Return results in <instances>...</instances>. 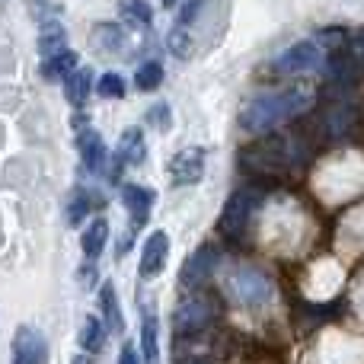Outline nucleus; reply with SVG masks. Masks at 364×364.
<instances>
[{
	"label": "nucleus",
	"instance_id": "32",
	"mask_svg": "<svg viewBox=\"0 0 364 364\" xmlns=\"http://www.w3.org/2000/svg\"><path fill=\"white\" fill-rule=\"evenodd\" d=\"M160 4H164V6H176V0H160Z\"/></svg>",
	"mask_w": 364,
	"mask_h": 364
},
{
	"label": "nucleus",
	"instance_id": "6",
	"mask_svg": "<svg viewBox=\"0 0 364 364\" xmlns=\"http://www.w3.org/2000/svg\"><path fill=\"white\" fill-rule=\"evenodd\" d=\"M323 64H326V55L316 42H294L278 58V70L284 74H310V70H320Z\"/></svg>",
	"mask_w": 364,
	"mask_h": 364
},
{
	"label": "nucleus",
	"instance_id": "8",
	"mask_svg": "<svg viewBox=\"0 0 364 364\" xmlns=\"http://www.w3.org/2000/svg\"><path fill=\"white\" fill-rule=\"evenodd\" d=\"M45 336L32 326H19L13 336V361L10 364H45Z\"/></svg>",
	"mask_w": 364,
	"mask_h": 364
},
{
	"label": "nucleus",
	"instance_id": "24",
	"mask_svg": "<svg viewBox=\"0 0 364 364\" xmlns=\"http://www.w3.org/2000/svg\"><path fill=\"white\" fill-rule=\"evenodd\" d=\"M87 214H90V198L80 192V188H77L74 198L68 201V211H64V220H68V227H77L83 218H87Z\"/></svg>",
	"mask_w": 364,
	"mask_h": 364
},
{
	"label": "nucleus",
	"instance_id": "17",
	"mask_svg": "<svg viewBox=\"0 0 364 364\" xmlns=\"http://www.w3.org/2000/svg\"><path fill=\"white\" fill-rule=\"evenodd\" d=\"M93 42H96V48H100V51H109V55H115V51H122L128 45V36L115 23H100L93 29Z\"/></svg>",
	"mask_w": 364,
	"mask_h": 364
},
{
	"label": "nucleus",
	"instance_id": "26",
	"mask_svg": "<svg viewBox=\"0 0 364 364\" xmlns=\"http://www.w3.org/2000/svg\"><path fill=\"white\" fill-rule=\"evenodd\" d=\"M211 4V0H186V6H182V13H179V19L176 23H182V26H192L195 19L201 16V10Z\"/></svg>",
	"mask_w": 364,
	"mask_h": 364
},
{
	"label": "nucleus",
	"instance_id": "12",
	"mask_svg": "<svg viewBox=\"0 0 364 364\" xmlns=\"http://www.w3.org/2000/svg\"><path fill=\"white\" fill-rule=\"evenodd\" d=\"M77 147H80L83 164H87L93 173H100L102 166H106V144H102V134L100 132H93V128L80 132V138H77Z\"/></svg>",
	"mask_w": 364,
	"mask_h": 364
},
{
	"label": "nucleus",
	"instance_id": "1",
	"mask_svg": "<svg viewBox=\"0 0 364 364\" xmlns=\"http://www.w3.org/2000/svg\"><path fill=\"white\" fill-rule=\"evenodd\" d=\"M314 102H316V93L310 87H288V90H278V93H262L246 102L243 115H240V125L250 134H265L272 128H278L282 122L294 119V115L310 112Z\"/></svg>",
	"mask_w": 364,
	"mask_h": 364
},
{
	"label": "nucleus",
	"instance_id": "25",
	"mask_svg": "<svg viewBox=\"0 0 364 364\" xmlns=\"http://www.w3.org/2000/svg\"><path fill=\"white\" fill-rule=\"evenodd\" d=\"M96 90H100V96H106V100H122V96H125V80H122L119 74H102Z\"/></svg>",
	"mask_w": 364,
	"mask_h": 364
},
{
	"label": "nucleus",
	"instance_id": "10",
	"mask_svg": "<svg viewBox=\"0 0 364 364\" xmlns=\"http://www.w3.org/2000/svg\"><path fill=\"white\" fill-rule=\"evenodd\" d=\"M154 188L147 186H134V182H128V186H122V205L128 208V214H132L134 220H147V214H151L154 208Z\"/></svg>",
	"mask_w": 364,
	"mask_h": 364
},
{
	"label": "nucleus",
	"instance_id": "14",
	"mask_svg": "<svg viewBox=\"0 0 364 364\" xmlns=\"http://www.w3.org/2000/svg\"><path fill=\"white\" fill-rule=\"evenodd\" d=\"M100 307H102V320H106V329L119 333V329L125 326V320H122L119 294H115V284H112V282L100 284Z\"/></svg>",
	"mask_w": 364,
	"mask_h": 364
},
{
	"label": "nucleus",
	"instance_id": "21",
	"mask_svg": "<svg viewBox=\"0 0 364 364\" xmlns=\"http://www.w3.org/2000/svg\"><path fill=\"white\" fill-rule=\"evenodd\" d=\"M102 342H106V323L96 320V316H87L80 329V348L83 352H100Z\"/></svg>",
	"mask_w": 364,
	"mask_h": 364
},
{
	"label": "nucleus",
	"instance_id": "19",
	"mask_svg": "<svg viewBox=\"0 0 364 364\" xmlns=\"http://www.w3.org/2000/svg\"><path fill=\"white\" fill-rule=\"evenodd\" d=\"M141 352H144V364H160L157 320H154V316H144V320H141Z\"/></svg>",
	"mask_w": 364,
	"mask_h": 364
},
{
	"label": "nucleus",
	"instance_id": "3",
	"mask_svg": "<svg viewBox=\"0 0 364 364\" xmlns=\"http://www.w3.org/2000/svg\"><path fill=\"white\" fill-rule=\"evenodd\" d=\"M259 205H262V192H259V188H237V192L227 198L224 211H220V220H218L220 233L230 240L243 237V230L250 227L252 214L259 211Z\"/></svg>",
	"mask_w": 364,
	"mask_h": 364
},
{
	"label": "nucleus",
	"instance_id": "9",
	"mask_svg": "<svg viewBox=\"0 0 364 364\" xmlns=\"http://www.w3.org/2000/svg\"><path fill=\"white\" fill-rule=\"evenodd\" d=\"M166 256H170V237H166L164 230H154L151 237L144 240V250H141V275L157 278Z\"/></svg>",
	"mask_w": 364,
	"mask_h": 364
},
{
	"label": "nucleus",
	"instance_id": "29",
	"mask_svg": "<svg viewBox=\"0 0 364 364\" xmlns=\"http://www.w3.org/2000/svg\"><path fill=\"white\" fill-rule=\"evenodd\" d=\"M355 51H358V58L364 61V29L358 32V38H355Z\"/></svg>",
	"mask_w": 364,
	"mask_h": 364
},
{
	"label": "nucleus",
	"instance_id": "27",
	"mask_svg": "<svg viewBox=\"0 0 364 364\" xmlns=\"http://www.w3.org/2000/svg\"><path fill=\"white\" fill-rule=\"evenodd\" d=\"M151 125H157V128L170 125V106H154L151 109Z\"/></svg>",
	"mask_w": 364,
	"mask_h": 364
},
{
	"label": "nucleus",
	"instance_id": "28",
	"mask_svg": "<svg viewBox=\"0 0 364 364\" xmlns=\"http://www.w3.org/2000/svg\"><path fill=\"white\" fill-rule=\"evenodd\" d=\"M119 364H141L138 361V352H134L132 346H125V348H122V355H119Z\"/></svg>",
	"mask_w": 364,
	"mask_h": 364
},
{
	"label": "nucleus",
	"instance_id": "16",
	"mask_svg": "<svg viewBox=\"0 0 364 364\" xmlns=\"http://www.w3.org/2000/svg\"><path fill=\"white\" fill-rule=\"evenodd\" d=\"M61 51H68V32H64L58 23L42 26V32H38V55H42V61L45 58L61 55Z\"/></svg>",
	"mask_w": 364,
	"mask_h": 364
},
{
	"label": "nucleus",
	"instance_id": "5",
	"mask_svg": "<svg viewBox=\"0 0 364 364\" xmlns=\"http://www.w3.org/2000/svg\"><path fill=\"white\" fill-rule=\"evenodd\" d=\"M214 269H218V250H214L211 243H205V246H198V250H195L186 262H182L179 284H182V288H192V291L201 288V284L214 275Z\"/></svg>",
	"mask_w": 364,
	"mask_h": 364
},
{
	"label": "nucleus",
	"instance_id": "22",
	"mask_svg": "<svg viewBox=\"0 0 364 364\" xmlns=\"http://www.w3.org/2000/svg\"><path fill=\"white\" fill-rule=\"evenodd\" d=\"M134 83H138V90H157L160 83H164V64L144 61L138 68V74H134Z\"/></svg>",
	"mask_w": 364,
	"mask_h": 364
},
{
	"label": "nucleus",
	"instance_id": "11",
	"mask_svg": "<svg viewBox=\"0 0 364 364\" xmlns=\"http://www.w3.org/2000/svg\"><path fill=\"white\" fill-rule=\"evenodd\" d=\"M115 157H119L122 164H128V166L144 164V157H147L144 132H141V128H125L122 138H119V151H115Z\"/></svg>",
	"mask_w": 364,
	"mask_h": 364
},
{
	"label": "nucleus",
	"instance_id": "13",
	"mask_svg": "<svg viewBox=\"0 0 364 364\" xmlns=\"http://www.w3.org/2000/svg\"><path fill=\"white\" fill-rule=\"evenodd\" d=\"M90 90H93V70L90 68H77L74 74L64 80V96H68L70 106H83Z\"/></svg>",
	"mask_w": 364,
	"mask_h": 364
},
{
	"label": "nucleus",
	"instance_id": "7",
	"mask_svg": "<svg viewBox=\"0 0 364 364\" xmlns=\"http://www.w3.org/2000/svg\"><path fill=\"white\" fill-rule=\"evenodd\" d=\"M166 173H170V179L176 182V186H195V182H201V176H205V151H201V147H186V151H179L176 157L170 160Z\"/></svg>",
	"mask_w": 364,
	"mask_h": 364
},
{
	"label": "nucleus",
	"instance_id": "2",
	"mask_svg": "<svg viewBox=\"0 0 364 364\" xmlns=\"http://www.w3.org/2000/svg\"><path fill=\"white\" fill-rule=\"evenodd\" d=\"M227 294H230V301L243 304V307H262V304H269L275 297V284L269 282L265 272L243 265V269H237L227 278Z\"/></svg>",
	"mask_w": 364,
	"mask_h": 364
},
{
	"label": "nucleus",
	"instance_id": "31",
	"mask_svg": "<svg viewBox=\"0 0 364 364\" xmlns=\"http://www.w3.org/2000/svg\"><path fill=\"white\" fill-rule=\"evenodd\" d=\"M74 364H90V358L87 355H80V358H74Z\"/></svg>",
	"mask_w": 364,
	"mask_h": 364
},
{
	"label": "nucleus",
	"instance_id": "20",
	"mask_svg": "<svg viewBox=\"0 0 364 364\" xmlns=\"http://www.w3.org/2000/svg\"><path fill=\"white\" fill-rule=\"evenodd\" d=\"M166 45H170V51L176 58H188L192 55V48H195V32H192V26H182L176 23L170 29V36H166Z\"/></svg>",
	"mask_w": 364,
	"mask_h": 364
},
{
	"label": "nucleus",
	"instance_id": "4",
	"mask_svg": "<svg viewBox=\"0 0 364 364\" xmlns=\"http://www.w3.org/2000/svg\"><path fill=\"white\" fill-rule=\"evenodd\" d=\"M211 320H214V304L208 301L205 294H188L176 307V314H173L176 333H182V336L201 333V329L211 326Z\"/></svg>",
	"mask_w": 364,
	"mask_h": 364
},
{
	"label": "nucleus",
	"instance_id": "30",
	"mask_svg": "<svg viewBox=\"0 0 364 364\" xmlns=\"http://www.w3.org/2000/svg\"><path fill=\"white\" fill-rule=\"evenodd\" d=\"M182 364H211L208 358H188V361H182Z\"/></svg>",
	"mask_w": 364,
	"mask_h": 364
},
{
	"label": "nucleus",
	"instance_id": "15",
	"mask_svg": "<svg viewBox=\"0 0 364 364\" xmlns=\"http://www.w3.org/2000/svg\"><path fill=\"white\" fill-rule=\"evenodd\" d=\"M77 51H61V55H55V58H45L42 61V77L45 80H68L70 74L77 70Z\"/></svg>",
	"mask_w": 364,
	"mask_h": 364
},
{
	"label": "nucleus",
	"instance_id": "23",
	"mask_svg": "<svg viewBox=\"0 0 364 364\" xmlns=\"http://www.w3.org/2000/svg\"><path fill=\"white\" fill-rule=\"evenodd\" d=\"M119 10L132 19L134 26H151L154 23V13L147 6V0H119Z\"/></svg>",
	"mask_w": 364,
	"mask_h": 364
},
{
	"label": "nucleus",
	"instance_id": "18",
	"mask_svg": "<svg viewBox=\"0 0 364 364\" xmlns=\"http://www.w3.org/2000/svg\"><path fill=\"white\" fill-rule=\"evenodd\" d=\"M106 240H109V224L102 218H96L93 224L83 230V240H80V246H83V252H87L90 259H96L102 250H106Z\"/></svg>",
	"mask_w": 364,
	"mask_h": 364
}]
</instances>
